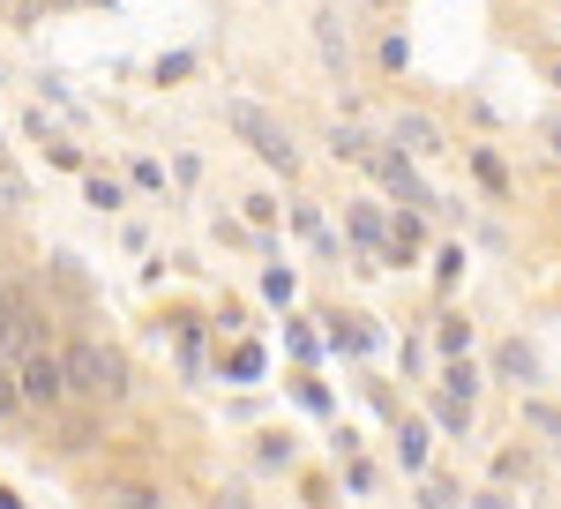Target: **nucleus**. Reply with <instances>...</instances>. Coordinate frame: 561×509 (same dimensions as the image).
I'll return each mask as SVG.
<instances>
[{"instance_id": "423d86ee", "label": "nucleus", "mask_w": 561, "mask_h": 509, "mask_svg": "<svg viewBox=\"0 0 561 509\" xmlns=\"http://www.w3.org/2000/svg\"><path fill=\"white\" fill-rule=\"evenodd\" d=\"M442 389H449V397H465V405L479 397V367H472V352H457V360L442 367Z\"/></svg>"}, {"instance_id": "20e7f679", "label": "nucleus", "mask_w": 561, "mask_h": 509, "mask_svg": "<svg viewBox=\"0 0 561 509\" xmlns=\"http://www.w3.org/2000/svg\"><path fill=\"white\" fill-rule=\"evenodd\" d=\"M367 166H375V180H382V188H397V195H404L412 211H442V203L427 195V180L412 172V150H404V143H397V150H375Z\"/></svg>"}, {"instance_id": "dca6fc26", "label": "nucleus", "mask_w": 561, "mask_h": 509, "mask_svg": "<svg viewBox=\"0 0 561 509\" xmlns=\"http://www.w3.org/2000/svg\"><path fill=\"white\" fill-rule=\"evenodd\" d=\"M0 307H8V285H0Z\"/></svg>"}, {"instance_id": "4468645a", "label": "nucleus", "mask_w": 561, "mask_h": 509, "mask_svg": "<svg viewBox=\"0 0 561 509\" xmlns=\"http://www.w3.org/2000/svg\"><path fill=\"white\" fill-rule=\"evenodd\" d=\"M23 405V389H15V367H0V412H15Z\"/></svg>"}, {"instance_id": "2eb2a0df", "label": "nucleus", "mask_w": 561, "mask_h": 509, "mask_svg": "<svg viewBox=\"0 0 561 509\" xmlns=\"http://www.w3.org/2000/svg\"><path fill=\"white\" fill-rule=\"evenodd\" d=\"M554 150H561V121H554Z\"/></svg>"}, {"instance_id": "6e6552de", "label": "nucleus", "mask_w": 561, "mask_h": 509, "mask_svg": "<svg viewBox=\"0 0 561 509\" xmlns=\"http://www.w3.org/2000/svg\"><path fill=\"white\" fill-rule=\"evenodd\" d=\"M494 367H502V382H531V375H539V360H531L524 344H502V360H494Z\"/></svg>"}, {"instance_id": "9b49d317", "label": "nucleus", "mask_w": 561, "mask_h": 509, "mask_svg": "<svg viewBox=\"0 0 561 509\" xmlns=\"http://www.w3.org/2000/svg\"><path fill=\"white\" fill-rule=\"evenodd\" d=\"M442 352H449V360L472 352V323H465V315H442Z\"/></svg>"}, {"instance_id": "39448f33", "label": "nucleus", "mask_w": 561, "mask_h": 509, "mask_svg": "<svg viewBox=\"0 0 561 509\" xmlns=\"http://www.w3.org/2000/svg\"><path fill=\"white\" fill-rule=\"evenodd\" d=\"M389 143H404L412 158H434V150H442V127H434V121H420V113H397Z\"/></svg>"}, {"instance_id": "7ed1b4c3", "label": "nucleus", "mask_w": 561, "mask_h": 509, "mask_svg": "<svg viewBox=\"0 0 561 509\" xmlns=\"http://www.w3.org/2000/svg\"><path fill=\"white\" fill-rule=\"evenodd\" d=\"M225 121H232V135H248V143H255V158L262 166H300V150H293V135H285V127L270 121V113H262V105H248V98H232V105H225Z\"/></svg>"}, {"instance_id": "ddd939ff", "label": "nucleus", "mask_w": 561, "mask_h": 509, "mask_svg": "<svg viewBox=\"0 0 561 509\" xmlns=\"http://www.w3.org/2000/svg\"><path fill=\"white\" fill-rule=\"evenodd\" d=\"M524 420H531V427H547V434H561V412H554V405H539V397L524 405Z\"/></svg>"}, {"instance_id": "f257e3e1", "label": "nucleus", "mask_w": 561, "mask_h": 509, "mask_svg": "<svg viewBox=\"0 0 561 509\" xmlns=\"http://www.w3.org/2000/svg\"><path fill=\"white\" fill-rule=\"evenodd\" d=\"M68 382H76V397H90V405H121L128 397V360L113 352V344H68Z\"/></svg>"}, {"instance_id": "f3484780", "label": "nucleus", "mask_w": 561, "mask_h": 509, "mask_svg": "<svg viewBox=\"0 0 561 509\" xmlns=\"http://www.w3.org/2000/svg\"><path fill=\"white\" fill-rule=\"evenodd\" d=\"M554 83H561V68H554Z\"/></svg>"}, {"instance_id": "1a4fd4ad", "label": "nucleus", "mask_w": 561, "mask_h": 509, "mask_svg": "<svg viewBox=\"0 0 561 509\" xmlns=\"http://www.w3.org/2000/svg\"><path fill=\"white\" fill-rule=\"evenodd\" d=\"M330 150H337V158H352V166H367V158H375V143H367L359 127H337V135H330Z\"/></svg>"}, {"instance_id": "f03ea898", "label": "nucleus", "mask_w": 561, "mask_h": 509, "mask_svg": "<svg viewBox=\"0 0 561 509\" xmlns=\"http://www.w3.org/2000/svg\"><path fill=\"white\" fill-rule=\"evenodd\" d=\"M15 389H23V405H31V412H60V405L76 397V382H68V352L31 344V352L15 360Z\"/></svg>"}, {"instance_id": "9d476101", "label": "nucleus", "mask_w": 561, "mask_h": 509, "mask_svg": "<svg viewBox=\"0 0 561 509\" xmlns=\"http://www.w3.org/2000/svg\"><path fill=\"white\" fill-rule=\"evenodd\" d=\"M494 479H502V487L531 479V450H502V457H494Z\"/></svg>"}, {"instance_id": "f8f14e48", "label": "nucleus", "mask_w": 561, "mask_h": 509, "mask_svg": "<svg viewBox=\"0 0 561 509\" xmlns=\"http://www.w3.org/2000/svg\"><path fill=\"white\" fill-rule=\"evenodd\" d=\"M472 166H479V180H486V188H494V195H502V188H510V172L494 166V158H486V150H472Z\"/></svg>"}, {"instance_id": "0eeeda50", "label": "nucleus", "mask_w": 561, "mask_h": 509, "mask_svg": "<svg viewBox=\"0 0 561 509\" xmlns=\"http://www.w3.org/2000/svg\"><path fill=\"white\" fill-rule=\"evenodd\" d=\"M397 457H404V472H427V427L420 420L397 427Z\"/></svg>"}]
</instances>
